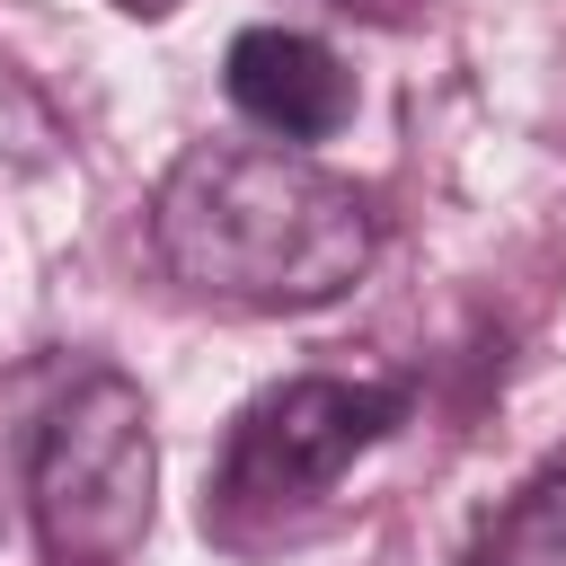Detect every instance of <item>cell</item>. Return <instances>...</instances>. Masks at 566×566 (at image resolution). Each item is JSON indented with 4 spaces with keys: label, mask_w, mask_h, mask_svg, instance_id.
<instances>
[{
    "label": "cell",
    "mask_w": 566,
    "mask_h": 566,
    "mask_svg": "<svg viewBox=\"0 0 566 566\" xmlns=\"http://www.w3.org/2000/svg\"><path fill=\"white\" fill-rule=\"evenodd\" d=\"M150 504H159V442H150L142 389L124 371L71 380L27 460V513H35L44 557L124 566L150 539Z\"/></svg>",
    "instance_id": "cell-2"
},
{
    "label": "cell",
    "mask_w": 566,
    "mask_h": 566,
    "mask_svg": "<svg viewBox=\"0 0 566 566\" xmlns=\"http://www.w3.org/2000/svg\"><path fill=\"white\" fill-rule=\"evenodd\" d=\"M221 80H230V106H239L256 133H274L283 150L327 142V133H345V115H354V71H345L318 35H292V27H248V35L230 44Z\"/></svg>",
    "instance_id": "cell-4"
},
{
    "label": "cell",
    "mask_w": 566,
    "mask_h": 566,
    "mask_svg": "<svg viewBox=\"0 0 566 566\" xmlns=\"http://www.w3.org/2000/svg\"><path fill=\"white\" fill-rule=\"evenodd\" d=\"M407 424V389L398 380H336V371H301L283 389H265L230 442H221V478L212 504L221 513H283L327 495L363 451H380Z\"/></svg>",
    "instance_id": "cell-3"
},
{
    "label": "cell",
    "mask_w": 566,
    "mask_h": 566,
    "mask_svg": "<svg viewBox=\"0 0 566 566\" xmlns=\"http://www.w3.org/2000/svg\"><path fill=\"white\" fill-rule=\"evenodd\" d=\"M159 265L221 310H318L363 283L371 203L283 142H195L150 195Z\"/></svg>",
    "instance_id": "cell-1"
},
{
    "label": "cell",
    "mask_w": 566,
    "mask_h": 566,
    "mask_svg": "<svg viewBox=\"0 0 566 566\" xmlns=\"http://www.w3.org/2000/svg\"><path fill=\"white\" fill-rule=\"evenodd\" d=\"M469 566H566V451L531 469L478 531Z\"/></svg>",
    "instance_id": "cell-5"
},
{
    "label": "cell",
    "mask_w": 566,
    "mask_h": 566,
    "mask_svg": "<svg viewBox=\"0 0 566 566\" xmlns=\"http://www.w3.org/2000/svg\"><path fill=\"white\" fill-rule=\"evenodd\" d=\"M115 9H124V18H168L177 0H115Z\"/></svg>",
    "instance_id": "cell-6"
}]
</instances>
